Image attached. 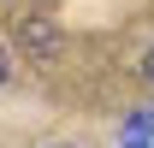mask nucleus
Listing matches in <instances>:
<instances>
[{
    "mask_svg": "<svg viewBox=\"0 0 154 148\" xmlns=\"http://www.w3.org/2000/svg\"><path fill=\"white\" fill-rule=\"evenodd\" d=\"M119 148H154V136H148V142H119Z\"/></svg>",
    "mask_w": 154,
    "mask_h": 148,
    "instance_id": "nucleus-5",
    "label": "nucleus"
},
{
    "mask_svg": "<svg viewBox=\"0 0 154 148\" xmlns=\"http://www.w3.org/2000/svg\"><path fill=\"white\" fill-rule=\"evenodd\" d=\"M12 59H18V54H12V48H0V83L12 77Z\"/></svg>",
    "mask_w": 154,
    "mask_h": 148,
    "instance_id": "nucleus-3",
    "label": "nucleus"
},
{
    "mask_svg": "<svg viewBox=\"0 0 154 148\" xmlns=\"http://www.w3.org/2000/svg\"><path fill=\"white\" fill-rule=\"evenodd\" d=\"M142 83H148V89H154V48H148V54H142Z\"/></svg>",
    "mask_w": 154,
    "mask_h": 148,
    "instance_id": "nucleus-4",
    "label": "nucleus"
},
{
    "mask_svg": "<svg viewBox=\"0 0 154 148\" xmlns=\"http://www.w3.org/2000/svg\"><path fill=\"white\" fill-rule=\"evenodd\" d=\"M12 54H18L24 65H54V59L65 54V30H59L54 18H18L12 24Z\"/></svg>",
    "mask_w": 154,
    "mask_h": 148,
    "instance_id": "nucleus-1",
    "label": "nucleus"
},
{
    "mask_svg": "<svg viewBox=\"0 0 154 148\" xmlns=\"http://www.w3.org/2000/svg\"><path fill=\"white\" fill-rule=\"evenodd\" d=\"M148 136H154V107H136L125 119V142H148Z\"/></svg>",
    "mask_w": 154,
    "mask_h": 148,
    "instance_id": "nucleus-2",
    "label": "nucleus"
},
{
    "mask_svg": "<svg viewBox=\"0 0 154 148\" xmlns=\"http://www.w3.org/2000/svg\"><path fill=\"white\" fill-rule=\"evenodd\" d=\"M54 148H83V142H54Z\"/></svg>",
    "mask_w": 154,
    "mask_h": 148,
    "instance_id": "nucleus-6",
    "label": "nucleus"
}]
</instances>
